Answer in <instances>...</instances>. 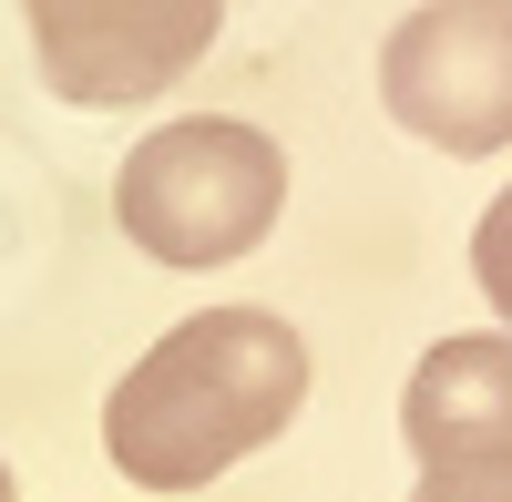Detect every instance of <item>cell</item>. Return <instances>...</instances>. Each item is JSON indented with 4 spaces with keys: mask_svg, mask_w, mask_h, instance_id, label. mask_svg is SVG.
<instances>
[{
    "mask_svg": "<svg viewBox=\"0 0 512 502\" xmlns=\"http://www.w3.org/2000/svg\"><path fill=\"white\" fill-rule=\"evenodd\" d=\"M41 93L72 113H134L216 52L226 0H21Z\"/></svg>",
    "mask_w": 512,
    "mask_h": 502,
    "instance_id": "obj_4",
    "label": "cell"
},
{
    "mask_svg": "<svg viewBox=\"0 0 512 502\" xmlns=\"http://www.w3.org/2000/svg\"><path fill=\"white\" fill-rule=\"evenodd\" d=\"M400 431L420 451V472L502 462L512 451V328L502 339H441L400 390Z\"/></svg>",
    "mask_w": 512,
    "mask_h": 502,
    "instance_id": "obj_5",
    "label": "cell"
},
{
    "mask_svg": "<svg viewBox=\"0 0 512 502\" xmlns=\"http://www.w3.org/2000/svg\"><path fill=\"white\" fill-rule=\"evenodd\" d=\"M379 103L400 134L482 164L512 144V0H420L379 41Z\"/></svg>",
    "mask_w": 512,
    "mask_h": 502,
    "instance_id": "obj_3",
    "label": "cell"
},
{
    "mask_svg": "<svg viewBox=\"0 0 512 502\" xmlns=\"http://www.w3.org/2000/svg\"><path fill=\"white\" fill-rule=\"evenodd\" d=\"M410 502H512V451H502V462H441V472H420Z\"/></svg>",
    "mask_w": 512,
    "mask_h": 502,
    "instance_id": "obj_7",
    "label": "cell"
},
{
    "mask_svg": "<svg viewBox=\"0 0 512 502\" xmlns=\"http://www.w3.org/2000/svg\"><path fill=\"white\" fill-rule=\"evenodd\" d=\"M472 277H482V298H492L502 328H512V185L482 205V226H472Z\"/></svg>",
    "mask_w": 512,
    "mask_h": 502,
    "instance_id": "obj_6",
    "label": "cell"
},
{
    "mask_svg": "<svg viewBox=\"0 0 512 502\" xmlns=\"http://www.w3.org/2000/svg\"><path fill=\"white\" fill-rule=\"evenodd\" d=\"M308 410V339L267 308H205L113 380L103 451L144 492H205Z\"/></svg>",
    "mask_w": 512,
    "mask_h": 502,
    "instance_id": "obj_1",
    "label": "cell"
},
{
    "mask_svg": "<svg viewBox=\"0 0 512 502\" xmlns=\"http://www.w3.org/2000/svg\"><path fill=\"white\" fill-rule=\"evenodd\" d=\"M0 502H11V462H0Z\"/></svg>",
    "mask_w": 512,
    "mask_h": 502,
    "instance_id": "obj_8",
    "label": "cell"
},
{
    "mask_svg": "<svg viewBox=\"0 0 512 502\" xmlns=\"http://www.w3.org/2000/svg\"><path fill=\"white\" fill-rule=\"evenodd\" d=\"M277 205H287V154L236 113L154 123L113 175V226L154 267H236V257H256Z\"/></svg>",
    "mask_w": 512,
    "mask_h": 502,
    "instance_id": "obj_2",
    "label": "cell"
}]
</instances>
